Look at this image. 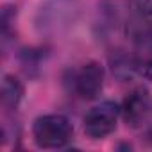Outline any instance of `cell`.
<instances>
[{
	"label": "cell",
	"mask_w": 152,
	"mask_h": 152,
	"mask_svg": "<svg viewBox=\"0 0 152 152\" xmlns=\"http://www.w3.org/2000/svg\"><path fill=\"white\" fill-rule=\"evenodd\" d=\"M102 86H104V68L95 61L86 63L75 73L73 88H75V93L83 99H88V100L95 99L102 91Z\"/></svg>",
	"instance_id": "cell-3"
},
{
	"label": "cell",
	"mask_w": 152,
	"mask_h": 152,
	"mask_svg": "<svg viewBox=\"0 0 152 152\" xmlns=\"http://www.w3.org/2000/svg\"><path fill=\"white\" fill-rule=\"evenodd\" d=\"M120 111L122 109L115 102H109V100L91 107L84 116V132L93 140L106 138L116 129Z\"/></svg>",
	"instance_id": "cell-2"
},
{
	"label": "cell",
	"mask_w": 152,
	"mask_h": 152,
	"mask_svg": "<svg viewBox=\"0 0 152 152\" xmlns=\"http://www.w3.org/2000/svg\"><path fill=\"white\" fill-rule=\"evenodd\" d=\"M23 97V86L22 83L15 77V75H4L2 81V93H0V100H2V107L6 111H13L18 107L20 100Z\"/></svg>",
	"instance_id": "cell-5"
},
{
	"label": "cell",
	"mask_w": 152,
	"mask_h": 152,
	"mask_svg": "<svg viewBox=\"0 0 152 152\" xmlns=\"http://www.w3.org/2000/svg\"><path fill=\"white\" fill-rule=\"evenodd\" d=\"M145 41L150 45V48H152V27H148L147 29V32H145Z\"/></svg>",
	"instance_id": "cell-7"
},
{
	"label": "cell",
	"mask_w": 152,
	"mask_h": 152,
	"mask_svg": "<svg viewBox=\"0 0 152 152\" xmlns=\"http://www.w3.org/2000/svg\"><path fill=\"white\" fill-rule=\"evenodd\" d=\"M134 4H136V9L143 16L152 18V0H134Z\"/></svg>",
	"instance_id": "cell-6"
},
{
	"label": "cell",
	"mask_w": 152,
	"mask_h": 152,
	"mask_svg": "<svg viewBox=\"0 0 152 152\" xmlns=\"http://www.w3.org/2000/svg\"><path fill=\"white\" fill-rule=\"evenodd\" d=\"M73 134L70 120L63 115H45L39 116L32 125V136L41 148H59L64 147Z\"/></svg>",
	"instance_id": "cell-1"
},
{
	"label": "cell",
	"mask_w": 152,
	"mask_h": 152,
	"mask_svg": "<svg viewBox=\"0 0 152 152\" xmlns=\"http://www.w3.org/2000/svg\"><path fill=\"white\" fill-rule=\"evenodd\" d=\"M122 113H124V118L129 125H132V127L140 125L150 113V95H148V91L143 90V88L132 90L124 100Z\"/></svg>",
	"instance_id": "cell-4"
}]
</instances>
